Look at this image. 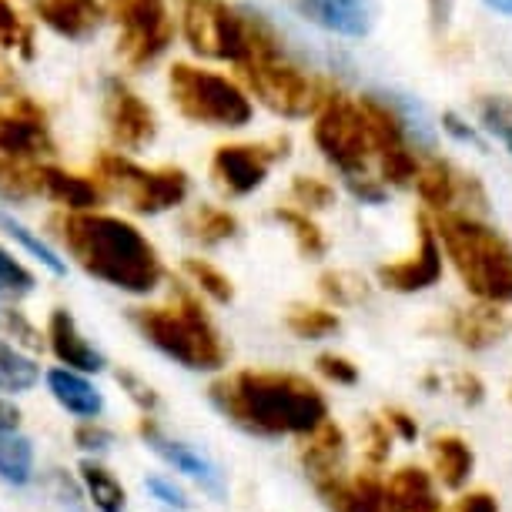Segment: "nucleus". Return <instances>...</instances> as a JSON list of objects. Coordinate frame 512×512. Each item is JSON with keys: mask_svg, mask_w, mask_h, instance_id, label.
<instances>
[{"mask_svg": "<svg viewBox=\"0 0 512 512\" xmlns=\"http://www.w3.org/2000/svg\"><path fill=\"white\" fill-rule=\"evenodd\" d=\"M208 395L225 422L258 439H305L328 422L325 395L295 372L241 369L211 382Z\"/></svg>", "mask_w": 512, "mask_h": 512, "instance_id": "1", "label": "nucleus"}, {"mask_svg": "<svg viewBox=\"0 0 512 512\" xmlns=\"http://www.w3.org/2000/svg\"><path fill=\"white\" fill-rule=\"evenodd\" d=\"M54 228L77 268L98 278L101 285L144 298L158 292L168 278L158 248L128 218L104 215V211H81V215H57Z\"/></svg>", "mask_w": 512, "mask_h": 512, "instance_id": "2", "label": "nucleus"}, {"mask_svg": "<svg viewBox=\"0 0 512 512\" xmlns=\"http://www.w3.org/2000/svg\"><path fill=\"white\" fill-rule=\"evenodd\" d=\"M131 325L154 352L188 372H221L228 365L221 328L188 285H181L168 305L131 308Z\"/></svg>", "mask_w": 512, "mask_h": 512, "instance_id": "3", "label": "nucleus"}, {"mask_svg": "<svg viewBox=\"0 0 512 512\" xmlns=\"http://www.w3.org/2000/svg\"><path fill=\"white\" fill-rule=\"evenodd\" d=\"M432 231L476 302L512 305V241L502 231L462 211L439 215Z\"/></svg>", "mask_w": 512, "mask_h": 512, "instance_id": "4", "label": "nucleus"}, {"mask_svg": "<svg viewBox=\"0 0 512 512\" xmlns=\"http://www.w3.org/2000/svg\"><path fill=\"white\" fill-rule=\"evenodd\" d=\"M168 94L181 118L191 124H205V128L235 131L255 118V104L241 84L185 61H178L168 71Z\"/></svg>", "mask_w": 512, "mask_h": 512, "instance_id": "5", "label": "nucleus"}, {"mask_svg": "<svg viewBox=\"0 0 512 512\" xmlns=\"http://www.w3.org/2000/svg\"><path fill=\"white\" fill-rule=\"evenodd\" d=\"M98 185L104 195H118L134 215H164V211L185 205L191 181L181 168H144L121 151H104L94 161Z\"/></svg>", "mask_w": 512, "mask_h": 512, "instance_id": "6", "label": "nucleus"}, {"mask_svg": "<svg viewBox=\"0 0 512 512\" xmlns=\"http://www.w3.org/2000/svg\"><path fill=\"white\" fill-rule=\"evenodd\" d=\"M241 77H245L248 91L265 104L268 111L288 121L315 118L318 108L332 98V88L322 77L302 71L298 64L272 57V61H248L241 64Z\"/></svg>", "mask_w": 512, "mask_h": 512, "instance_id": "7", "label": "nucleus"}, {"mask_svg": "<svg viewBox=\"0 0 512 512\" xmlns=\"http://www.w3.org/2000/svg\"><path fill=\"white\" fill-rule=\"evenodd\" d=\"M181 34L198 57L228 64H248V21L245 11H235L228 0H178Z\"/></svg>", "mask_w": 512, "mask_h": 512, "instance_id": "8", "label": "nucleus"}, {"mask_svg": "<svg viewBox=\"0 0 512 512\" xmlns=\"http://www.w3.org/2000/svg\"><path fill=\"white\" fill-rule=\"evenodd\" d=\"M312 138H315V148L322 151V158L328 164H335L345 178L369 175V158L375 154V148H372V138H369V128H365L359 104L352 98L332 91V98L315 114Z\"/></svg>", "mask_w": 512, "mask_h": 512, "instance_id": "9", "label": "nucleus"}, {"mask_svg": "<svg viewBox=\"0 0 512 512\" xmlns=\"http://www.w3.org/2000/svg\"><path fill=\"white\" fill-rule=\"evenodd\" d=\"M118 24V54L128 67H148L175 41L168 0H108Z\"/></svg>", "mask_w": 512, "mask_h": 512, "instance_id": "10", "label": "nucleus"}, {"mask_svg": "<svg viewBox=\"0 0 512 512\" xmlns=\"http://www.w3.org/2000/svg\"><path fill=\"white\" fill-rule=\"evenodd\" d=\"M138 439L144 442V449L154 452L171 472H178V476H185L188 482H195L205 496H211L215 502L228 499L225 469H221L215 456H208L201 446H195V442H188L181 436H171L158 419H148V415L138 419Z\"/></svg>", "mask_w": 512, "mask_h": 512, "instance_id": "11", "label": "nucleus"}, {"mask_svg": "<svg viewBox=\"0 0 512 512\" xmlns=\"http://www.w3.org/2000/svg\"><path fill=\"white\" fill-rule=\"evenodd\" d=\"M288 138L268 144H221L211 154V181L225 198H248L268 181V171L278 158H285Z\"/></svg>", "mask_w": 512, "mask_h": 512, "instance_id": "12", "label": "nucleus"}, {"mask_svg": "<svg viewBox=\"0 0 512 512\" xmlns=\"http://www.w3.org/2000/svg\"><path fill=\"white\" fill-rule=\"evenodd\" d=\"M101 114H104V124H108L114 148L121 154H128V158L134 151H144L158 138V118H154L151 104L144 101L128 81H121V77H108V81H104Z\"/></svg>", "mask_w": 512, "mask_h": 512, "instance_id": "13", "label": "nucleus"}, {"mask_svg": "<svg viewBox=\"0 0 512 512\" xmlns=\"http://www.w3.org/2000/svg\"><path fill=\"white\" fill-rule=\"evenodd\" d=\"M54 151L57 148L41 104H34L31 98H14L11 104H0V158L41 164Z\"/></svg>", "mask_w": 512, "mask_h": 512, "instance_id": "14", "label": "nucleus"}, {"mask_svg": "<svg viewBox=\"0 0 512 512\" xmlns=\"http://www.w3.org/2000/svg\"><path fill=\"white\" fill-rule=\"evenodd\" d=\"M44 349L54 355L61 369L81 375H101L108 369V355L94 338L84 335L77 318L67 308H51L44 322Z\"/></svg>", "mask_w": 512, "mask_h": 512, "instance_id": "15", "label": "nucleus"}, {"mask_svg": "<svg viewBox=\"0 0 512 512\" xmlns=\"http://www.w3.org/2000/svg\"><path fill=\"white\" fill-rule=\"evenodd\" d=\"M379 285L389 288V292L399 295H415L425 292V288L439 285L442 278V245L432 231V221L419 215V245L409 258H399V262L379 265Z\"/></svg>", "mask_w": 512, "mask_h": 512, "instance_id": "16", "label": "nucleus"}, {"mask_svg": "<svg viewBox=\"0 0 512 512\" xmlns=\"http://www.w3.org/2000/svg\"><path fill=\"white\" fill-rule=\"evenodd\" d=\"M415 191H419V198L429 205V211H436V215H449L462 201L486 211V191H482L479 181L472 175H462V171H456L442 158H429L422 164L419 178H415Z\"/></svg>", "mask_w": 512, "mask_h": 512, "instance_id": "17", "label": "nucleus"}, {"mask_svg": "<svg viewBox=\"0 0 512 512\" xmlns=\"http://www.w3.org/2000/svg\"><path fill=\"white\" fill-rule=\"evenodd\" d=\"M295 14L328 34L369 37L379 21V0H292Z\"/></svg>", "mask_w": 512, "mask_h": 512, "instance_id": "18", "label": "nucleus"}, {"mask_svg": "<svg viewBox=\"0 0 512 512\" xmlns=\"http://www.w3.org/2000/svg\"><path fill=\"white\" fill-rule=\"evenodd\" d=\"M315 492L322 496L328 512H399L392 506L385 479L375 472H342V476L318 482Z\"/></svg>", "mask_w": 512, "mask_h": 512, "instance_id": "19", "label": "nucleus"}, {"mask_svg": "<svg viewBox=\"0 0 512 512\" xmlns=\"http://www.w3.org/2000/svg\"><path fill=\"white\" fill-rule=\"evenodd\" d=\"M509 332H512L509 305L476 302L469 308H456L449 318V335L469 352H486V349H492V345L506 342Z\"/></svg>", "mask_w": 512, "mask_h": 512, "instance_id": "20", "label": "nucleus"}, {"mask_svg": "<svg viewBox=\"0 0 512 512\" xmlns=\"http://www.w3.org/2000/svg\"><path fill=\"white\" fill-rule=\"evenodd\" d=\"M44 385L47 395L57 402V409L71 415L74 422H98L108 412V399H104V392L91 375L54 365V369H44Z\"/></svg>", "mask_w": 512, "mask_h": 512, "instance_id": "21", "label": "nucleus"}, {"mask_svg": "<svg viewBox=\"0 0 512 512\" xmlns=\"http://www.w3.org/2000/svg\"><path fill=\"white\" fill-rule=\"evenodd\" d=\"M37 185H41V198L54 201L64 215H81V211H101L104 191L98 181L81 178L74 171L54 168V164H37Z\"/></svg>", "mask_w": 512, "mask_h": 512, "instance_id": "22", "label": "nucleus"}, {"mask_svg": "<svg viewBox=\"0 0 512 512\" xmlns=\"http://www.w3.org/2000/svg\"><path fill=\"white\" fill-rule=\"evenodd\" d=\"M34 14L54 34L67 41H84L101 27L104 4L101 0H34Z\"/></svg>", "mask_w": 512, "mask_h": 512, "instance_id": "23", "label": "nucleus"}, {"mask_svg": "<svg viewBox=\"0 0 512 512\" xmlns=\"http://www.w3.org/2000/svg\"><path fill=\"white\" fill-rule=\"evenodd\" d=\"M345 432L328 419L322 429H315L312 436L302 439V466L305 476L312 479V486L328 482L345 472Z\"/></svg>", "mask_w": 512, "mask_h": 512, "instance_id": "24", "label": "nucleus"}, {"mask_svg": "<svg viewBox=\"0 0 512 512\" xmlns=\"http://www.w3.org/2000/svg\"><path fill=\"white\" fill-rule=\"evenodd\" d=\"M392 506L399 512H442L436 479L422 466H402L385 479Z\"/></svg>", "mask_w": 512, "mask_h": 512, "instance_id": "25", "label": "nucleus"}, {"mask_svg": "<svg viewBox=\"0 0 512 512\" xmlns=\"http://www.w3.org/2000/svg\"><path fill=\"white\" fill-rule=\"evenodd\" d=\"M77 486L94 512H128V489L101 459H84L77 466Z\"/></svg>", "mask_w": 512, "mask_h": 512, "instance_id": "26", "label": "nucleus"}, {"mask_svg": "<svg viewBox=\"0 0 512 512\" xmlns=\"http://www.w3.org/2000/svg\"><path fill=\"white\" fill-rule=\"evenodd\" d=\"M432 472H436V482L442 489L459 492L469 486L472 469H476V456H472V446L459 436H436L432 439Z\"/></svg>", "mask_w": 512, "mask_h": 512, "instance_id": "27", "label": "nucleus"}, {"mask_svg": "<svg viewBox=\"0 0 512 512\" xmlns=\"http://www.w3.org/2000/svg\"><path fill=\"white\" fill-rule=\"evenodd\" d=\"M44 382V369L37 355L17 349L11 338L0 335V395L14 399V395L34 392Z\"/></svg>", "mask_w": 512, "mask_h": 512, "instance_id": "28", "label": "nucleus"}, {"mask_svg": "<svg viewBox=\"0 0 512 512\" xmlns=\"http://www.w3.org/2000/svg\"><path fill=\"white\" fill-rule=\"evenodd\" d=\"M37 479V449L34 439L21 429L0 432V482L14 489H27Z\"/></svg>", "mask_w": 512, "mask_h": 512, "instance_id": "29", "label": "nucleus"}, {"mask_svg": "<svg viewBox=\"0 0 512 512\" xmlns=\"http://www.w3.org/2000/svg\"><path fill=\"white\" fill-rule=\"evenodd\" d=\"M0 231H4L11 241H17V245H21L27 255H31L34 262L44 268V272H51L54 278L67 275V258L61 255V251H57L54 245H47L37 231H31L21 218H14L11 211H4V208H0Z\"/></svg>", "mask_w": 512, "mask_h": 512, "instance_id": "30", "label": "nucleus"}, {"mask_svg": "<svg viewBox=\"0 0 512 512\" xmlns=\"http://www.w3.org/2000/svg\"><path fill=\"white\" fill-rule=\"evenodd\" d=\"M188 238H195L201 248H218L238 235V218L228 208L218 205H201L185 221Z\"/></svg>", "mask_w": 512, "mask_h": 512, "instance_id": "31", "label": "nucleus"}, {"mask_svg": "<svg viewBox=\"0 0 512 512\" xmlns=\"http://www.w3.org/2000/svg\"><path fill=\"white\" fill-rule=\"evenodd\" d=\"M285 328L302 342H322L342 328V318L328 305H292L285 312Z\"/></svg>", "mask_w": 512, "mask_h": 512, "instance_id": "32", "label": "nucleus"}, {"mask_svg": "<svg viewBox=\"0 0 512 512\" xmlns=\"http://www.w3.org/2000/svg\"><path fill=\"white\" fill-rule=\"evenodd\" d=\"M181 272L188 278V288L201 298H208V302L215 305H228L231 298H235V285H231V278L221 272L218 265H211L208 258H185V265H181Z\"/></svg>", "mask_w": 512, "mask_h": 512, "instance_id": "33", "label": "nucleus"}, {"mask_svg": "<svg viewBox=\"0 0 512 512\" xmlns=\"http://www.w3.org/2000/svg\"><path fill=\"white\" fill-rule=\"evenodd\" d=\"M318 292H322L328 308H355L369 298V282L355 272H345V268H332L318 278Z\"/></svg>", "mask_w": 512, "mask_h": 512, "instance_id": "34", "label": "nucleus"}, {"mask_svg": "<svg viewBox=\"0 0 512 512\" xmlns=\"http://www.w3.org/2000/svg\"><path fill=\"white\" fill-rule=\"evenodd\" d=\"M272 218L278 221V225H285L288 231H292L295 245H298V251H302L305 258H322L328 251V241L322 235V228L315 225L312 215H305V211L285 205V208H275Z\"/></svg>", "mask_w": 512, "mask_h": 512, "instance_id": "35", "label": "nucleus"}, {"mask_svg": "<svg viewBox=\"0 0 512 512\" xmlns=\"http://www.w3.org/2000/svg\"><path fill=\"white\" fill-rule=\"evenodd\" d=\"M34 292H37V275L11 248L0 245V298H7V302H24V298Z\"/></svg>", "mask_w": 512, "mask_h": 512, "instance_id": "36", "label": "nucleus"}, {"mask_svg": "<svg viewBox=\"0 0 512 512\" xmlns=\"http://www.w3.org/2000/svg\"><path fill=\"white\" fill-rule=\"evenodd\" d=\"M0 198L4 201H31L41 198V185H37V164H21L0 158Z\"/></svg>", "mask_w": 512, "mask_h": 512, "instance_id": "37", "label": "nucleus"}, {"mask_svg": "<svg viewBox=\"0 0 512 512\" xmlns=\"http://www.w3.org/2000/svg\"><path fill=\"white\" fill-rule=\"evenodd\" d=\"M476 111H479L482 128H486L492 138H499L506 144L512 154V101L506 94H482L476 101Z\"/></svg>", "mask_w": 512, "mask_h": 512, "instance_id": "38", "label": "nucleus"}, {"mask_svg": "<svg viewBox=\"0 0 512 512\" xmlns=\"http://www.w3.org/2000/svg\"><path fill=\"white\" fill-rule=\"evenodd\" d=\"M0 328H4L7 335L14 338V345L17 349H24V352H37V349H44V328L41 325H34L31 318H27V312H21V308H4L0 312Z\"/></svg>", "mask_w": 512, "mask_h": 512, "instance_id": "39", "label": "nucleus"}, {"mask_svg": "<svg viewBox=\"0 0 512 512\" xmlns=\"http://www.w3.org/2000/svg\"><path fill=\"white\" fill-rule=\"evenodd\" d=\"M292 201L298 211L312 215V211H325L335 205V188L328 185L322 178H308V175H298L292 181Z\"/></svg>", "mask_w": 512, "mask_h": 512, "instance_id": "40", "label": "nucleus"}, {"mask_svg": "<svg viewBox=\"0 0 512 512\" xmlns=\"http://www.w3.org/2000/svg\"><path fill=\"white\" fill-rule=\"evenodd\" d=\"M144 489L151 492V499L158 502L164 512H191V506H195L185 486L175 482V476H164V472H151V476L144 479Z\"/></svg>", "mask_w": 512, "mask_h": 512, "instance_id": "41", "label": "nucleus"}, {"mask_svg": "<svg viewBox=\"0 0 512 512\" xmlns=\"http://www.w3.org/2000/svg\"><path fill=\"white\" fill-rule=\"evenodd\" d=\"M118 385L124 392H128V399H131V405L138 409L141 415H148V419H154L158 415V409H161V395H158V389L148 382V379H141L138 372H128V369H121L118 375Z\"/></svg>", "mask_w": 512, "mask_h": 512, "instance_id": "42", "label": "nucleus"}, {"mask_svg": "<svg viewBox=\"0 0 512 512\" xmlns=\"http://www.w3.org/2000/svg\"><path fill=\"white\" fill-rule=\"evenodd\" d=\"M114 442H118V436H114V429H108L101 419L98 422H77L74 425V446L84 452L88 459H101L104 452L114 449Z\"/></svg>", "mask_w": 512, "mask_h": 512, "instance_id": "43", "label": "nucleus"}, {"mask_svg": "<svg viewBox=\"0 0 512 512\" xmlns=\"http://www.w3.org/2000/svg\"><path fill=\"white\" fill-rule=\"evenodd\" d=\"M31 27L21 21V14L14 11L11 0H0V47H21L31 57Z\"/></svg>", "mask_w": 512, "mask_h": 512, "instance_id": "44", "label": "nucleus"}, {"mask_svg": "<svg viewBox=\"0 0 512 512\" xmlns=\"http://www.w3.org/2000/svg\"><path fill=\"white\" fill-rule=\"evenodd\" d=\"M315 369L332 385H355L359 382V365H355L352 359H345V355H338V352H322L315 359Z\"/></svg>", "mask_w": 512, "mask_h": 512, "instance_id": "45", "label": "nucleus"}, {"mask_svg": "<svg viewBox=\"0 0 512 512\" xmlns=\"http://www.w3.org/2000/svg\"><path fill=\"white\" fill-rule=\"evenodd\" d=\"M392 452V432L385 429L382 419H372L369 429H365V456H369L372 466H382Z\"/></svg>", "mask_w": 512, "mask_h": 512, "instance_id": "46", "label": "nucleus"}, {"mask_svg": "<svg viewBox=\"0 0 512 512\" xmlns=\"http://www.w3.org/2000/svg\"><path fill=\"white\" fill-rule=\"evenodd\" d=\"M345 188H349L352 195L362 201V205H382V201L389 198V191H385L382 181H379V178H369V175H352V178H345Z\"/></svg>", "mask_w": 512, "mask_h": 512, "instance_id": "47", "label": "nucleus"}, {"mask_svg": "<svg viewBox=\"0 0 512 512\" xmlns=\"http://www.w3.org/2000/svg\"><path fill=\"white\" fill-rule=\"evenodd\" d=\"M452 392L459 395L462 405H479L486 399V385L479 382L476 372H456L452 375Z\"/></svg>", "mask_w": 512, "mask_h": 512, "instance_id": "48", "label": "nucleus"}, {"mask_svg": "<svg viewBox=\"0 0 512 512\" xmlns=\"http://www.w3.org/2000/svg\"><path fill=\"white\" fill-rule=\"evenodd\" d=\"M382 422H385V429L392 432V439H402V442H415V439H419V425H415V419H412L409 412L385 409Z\"/></svg>", "mask_w": 512, "mask_h": 512, "instance_id": "49", "label": "nucleus"}, {"mask_svg": "<svg viewBox=\"0 0 512 512\" xmlns=\"http://www.w3.org/2000/svg\"><path fill=\"white\" fill-rule=\"evenodd\" d=\"M442 131H446V134H452V138H456V141H462V144H476V148H482L479 134L472 131L469 124L462 121L456 111H446V114H442Z\"/></svg>", "mask_w": 512, "mask_h": 512, "instance_id": "50", "label": "nucleus"}, {"mask_svg": "<svg viewBox=\"0 0 512 512\" xmlns=\"http://www.w3.org/2000/svg\"><path fill=\"white\" fill-rule=\"evenodd\" d=\"M452 512H499V506L489 492H466V496L452 506Z\"/></svg>", "mask_w": 512, "mask_h": 512, "instance_id": "51", "label": "nucleus"}, {"mask_svg": "<svg viewBox=\"0 0 512 512\" xmlns=\"http://www.w3.org/2000/svg\"><path fill=\"white\" fill-rule=\"evenodd\" d=\"M21 409H17L14 399H7V395H0V432H11V429H21Z\"/></svg>", "mask_w": 512, "mask_h": 512, "instance_id": "52", "label": "nucleus"}, {"mask_svg": "<svg viewBox=\"0 0 512 512\" xmlns=\"http://www.w3.org/2000/svg\"><path fill=\"white\" fill-rule=\"evenodd\" d=\"M452 7H456V0H429V17H432V27H436V31H446L449 27Z\"/></svg>", "mask_w": 512, "mask_h": 512, "instance_id": "53", "label": "nucleus"}, {"mask_svg": "<svg viewBox=\"0 0 512 512\" xmlns=\"http://www.w3.org/2000/svg\"><path fill=\"white\" fill-rule=\"evenodd\" d=\"M486 4H489L496 14H506V17H512V0H486Z\"/></svg>", "mask_w": 512, "mask_h": 512, "instance_id": "54", "label": "nucleus"}, {"mask_svg": "<svg viewBox=\"0 0 512 512\" xmlns=\"http://www.w3.org/2000/svg\"><path fill=\"white\" fill-rule=\"evenodd\" d=\"M509 399H512V392H509Z\"/></svg>", "mask_w": 512, "mask_h": 512, "instance_id": "55", "label": "nucleus"}]
</instances>
